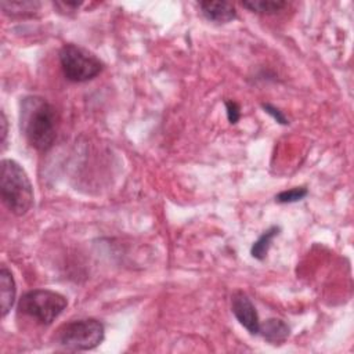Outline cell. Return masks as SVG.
I'll return each instance as SVG.
<instances>
[{
	"label": "cell",
	"instance_id": "1",
	"mask_svg": "<svg viewBox=\"0 0 354 354\" xmlns=\"http://www.w3.org/2000/svg\"><path fill=\"white\" fill-rule=\"evenodd\" d=\"M19 123L30 147L41 152L53 147L57 136V112L46 98L25 97L21 101Z\"/></svg>",
	"mask_w": 354,
	"mask_h": 354
},
{
	"label": "cell",
	"instance_id": "9",
	"mask_svg": "<svg viewBox=\"0 0 354 354\" xmlns=\"http://www.w3.org/2000/svg\"><path fill=\"white\" fill-rule=\"evenodd\" d=\"M17 288L12 272L6 267L1 266L0 268V306H1V317H6L11 310L15 301Z\"/></svg>",
	"mask_w": 354,
	"mask_h": 354
},
{
	"label": "cell",
	"instance_id": "10",
	"mask_svg": "<svg viewBox=\"0 0 354 354\" xmlns=\"http://www.w3.org/2000/svg\"><path fill=\"white\" fill-rule=\"evenodd\" d=\"M281 228L278 225H271L270 228H267L252 245L250 248V254L252 257L257 259V260H264L267 253H268V249L271 246V242L272 239L279 234Z\"/></svg>",
	"mask_w": 354,
	"mask_h": 354
},
{
	"label": "cell",
	"instance_id": "7",
	"mask_svg": "<svg viewBox=\"0 0 354 354\" xmlns=\"http://www.w3.org/2000/svg\"><path fill=\"white\" fill-rule=\"evenodd\" d=\"M202 15L216 24H227L236 18L235 7L228 1H210L205 0L199 3Z\"/></svg>",
	"mask_w": 354,
	"mask_h": 354
},
{
	"label": "cell",
	"instance_id": "13",
	"mask_svg": "<svg viewBox=\"0 0 354 354\" xmlns=\"http://www.w3.org/2000/svg\"><path fill=\"white\" fill-rule=\"evenodd\" d=\"M307 194H308V189L306 187H295L275 195V201L278 203H293V202L301 201L304 196H307Z\"/></svg>",
	"mask_w": 354,
	"mask_h": 354
},
{
	"label": "cell",
	"instance_id": "8",
	"mask_svg": "<svg viewBox=\"0 0 354 354\" xmlns=\"http://www.w3.org/2000/svg\"><path fill=\"white\" fill-rule=\"evenodd\" d=\"M259 333L271 344H282L289 337L290 328L279 318H268L260 322Z\"/></svg>",
	"mask_w": 354,
	"mask_h": 354
},
{
	"label": "cell",
	"instance_id": "5",
	"mask_svg": "<svg viewBox=\"0 0 354 354\" xmlns=\"http://www.w3.org/2000/svg\"><path fill=\"white\" fill-rule=\"evenodd\" d=\"M59 64L64 76L75 83L94 79L104 68L102 61L77 44H65L59 50Z\"/></svg>",
	"mask_w": 354,
	"mask_h": 354
},
{
	"label": "cell",
	"instance_id": "12",
	"mask_svg": "<svg viewBox=\"0 0 354 354\" xmlns=\"http://www.w3.org/2000/svg\"><path fill=\"white\" fill-rule=\"evenodd\" d=\"M241 4L252 12L275 14L286 6V1H282V0H243Z\"/></svg>",
	"mask_w": 354,
	"mask_h": 354
},
{
	"label": "cell",
	"instance_id": "11",
	"mask_svg": "<svg viewBox=\"0 0 354 354\" xmlns=\"http://www.w3.org/2000/svg\"><path fill=\"white\" fill-rule=\"evenodd\" d=\"M1 10L12 17H26L32 15L35 11L39 10L40 3L37 1H7L3 0L0 3Z\"/></svg>",
	"mask_w": 354,
	"mask_h": 354
},
{
	"label": "cell",
	"instance_id": "6",
	"mask_svg": "<svg viewBox=\"0 0 354 354\" xmlns=\"http://www.w3.org/2000/svg\"><path fill=\"white\" fill-rule=\"evenodd\" d=\"M231 310L232 314L235 315L236 321L250 333V335H257L259 328H260V319L259 314L256 311L254 304L252 300L243 293V292H236L231 297Z\"/></svg>",
	"mask_w": 354,
	"mask_h": 354
},
{
	"label": "cell",
	"instance_id": "16",
	"mask_svg": "<svg viewBox=\"0 0 354 354\" xmlns=\"http://www.w3.org/2000/svg\"><path fill=\"white\" fill-rule=\"evenodd\" d=\"M6 137H7V119L4 112L1 111V144L6 145Z\"/></svg>",
	"mask_w": 354,
	"mask_h": 354
},
{
	"label": "cell",
	"instance_id": "3",
	"mask_svg": "<svg viewBox=\"0 0 354 354\" xmlns=\"http://www.w3.org/2000/svg\"><path fill=\"white\" fill-rule=\"evenodd\" d=\"M68 300L64 295L50 289L29 290L18 301V311L40 325H50L66 308Z\"/></svg>",
	"mask_w": 354,
	"mask_h": 354
},
{
	"label": "cell",
	"instance_id": "15",
	"mask_svg": "<svg viewBox=\"0 0 354 354\" xmlns=\"http://www.w3.org/2000/svg\"><path fill=\"white\" fill-rule=\"evenodd\" d=\"M261 108L264 109V112H267L270 116H272L279 124H288L289 122H288V119H286V116L283 115V112L282 111H279L277 106H274V105H271V104H261Z\"/></svg>",
	"mask_w": 354,
	"mask_h": 354
},
{
	"label": "cell",
	"instance_id": "2",
	"mask_svg": "<svg viewBox=\"0 0 354 354\" xmlns=\"http://www.w3.org/2000/svg\"><path fill=\"white\" fill-rule=\"evenodd\" d=\"M0 194L4 206L15 216L26 214L33 206L32 183L25 169L14 159L1 160Z\"/></svg>",
	"mask_w": 354,
	"mask_h": 354
},
{
	"label": "cell",
	"instance_id": "4",
	"mask_svg": "<svg viewBox=\"0 0 354 354\" xmlns=\"http://www.w3.org/2000/svg\"><path fill=\"white\" fill-rule=\"evenodd\" d=\"M104 324L95 318H82L64 324L57 332L58 344L69 351H87L101 344Z\"/></svg>",
	"mask_w": 354,
	"mask_h": 354
},
{
	"label": "cell",
	"instance_id": "14",
	"mask_svg": "<svg viewBox=\"0 0 354 354\" xmlns=\"http://www.w3.org/2000/svg\"><path fill=\"white\" fill-rule=\"evenodd\" d=\"M225 111H227V118H228V122L231 124H235L239 119H241V108H239V104L232 101V100H227L225 102Z\"/></svg>",
	"mask_w": 354,
	"mask_h": 354
}]
</instances>
